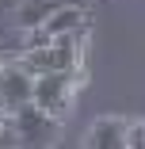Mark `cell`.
I'll use <instances>...</instances> for the list:
<instances>
[{"mask_svg":"<svg viewBox=\"0 0 145 149\" xmlns=\"http://www.w3.org/2000/svg\"><path fill=\"white\" fill-rule=\"evenodd\" d=\"M0 149H19V141H15L12 126H8V118H4V126H0Z\"/></svg>","mask_w":145,"mask_h":149,"instance_id":"obj_9","label":"cell"},{"mask_svg":"<svg viewBox=\"0 0 145 149\" xmlns=\"http://www.w3.org/2000/svg\"><path fill=\"white\" fill-rule=\"evenodd\" d=\"M8 126H12L15 141H19V149H46V145L57 138V130H61L57 118L42 115V111L31 107V103L19 107V111H12V115H8Z\"/></svg>","mask_w":145,"mask_h":149,"instance_id":"obj_2","label":"cell"},{"mask_svg":"<svg viewBox=\"0 0 145 149\" xmlns=\"http://www.w3.org/2000/svg\"><path fill=\"white\" fill-rule=\"evenodd\" d=\"M80 69H73V73H42V77H35L31 80V107H38L42 115H50V118H57L61 123V115L69 111V103H73V88L80 84Z\"/></svg>","mask_w":145,"mask_h":149,"instance_id":"obj_1","label":"cell"},{"mask_svg":"<svg viewBox=\"0 0 145 149\" xmlns=\"http://www.w3.org/2000/svg\"><path fill=\"white\" fill-rule=\"evenodd\" d=\"M4 118H8V115H4V107H0V123H4Z\"/></svg>","mask_w":145,"mask_h":149,"instance_id":"obj_10","label":"cell"},{"mask_svg":"<svg viewBox=\"0 0 145 149\" xmlns=\"http://www.w3.org/2000/svg\"><path fill=\"white\" fill-rule=\"evenodd\" d=\"M42 31H46L50 38H61V35H76V31H84V8H76V4H57V8L46 15Z\"/></svg>","mask_w":145,"mask_h":149,"instance_id":"obj_5","label":"cell"},{"mask_svg":"<svg viewBox=\"0 0 145 149\" xmlns=\"http://www.w3.org/2000/svg\"><path fill=\"white\" fill-rule=\"evenodd\" d=\"M53 8H57V4H50V0H27V4L19 8V27H23V31L42 27V23H46V15H50Z\"/></svg>","mask_w":145,"mask_h":149,"instance_id":"obj_6","label":"cell"},{"mask_svg":"<svg viewBox=\"0 0 145 149\" xmlns=\"http://www.w3.org/2000/svg\"><path fill=\"white\" fill-rule=\"evenodd\" d=\"M88 149H126V123L114 115H103L88 130Z\"/></svg>","mask_w":145,"mask_h":149,"instance_id":"obj_4","label":"cell"},{"mask_svg":"<svg viewBox=\"0 0 145 149\" xmlns=\"http://www.w3.org/2000/svg\"><path fill=\"white\" fill-rule=\"evenodd\" d=\"M31 103V77H27L15 61L0 65V107H4V115L19 111Z\"/></svg>","mask_w":145,"mask_h":149,"instance_id":"obj_3","label":"cell"},{"mask_svg":"<svg viewBox=\"0 0 145 149\" xmlns=\"http://www.w3.org/2000/svg\"><path fill=\"white\" fill-rule=\"evenodd\" d=\"M50 42H53V38L42 31V27H31V31H27V38H23V54H27V50H46Z\"/></svg>","mask_w":145,"mask_h":149,"instance_id":"obj_7","label":"cell"},{"mask_svg":"<svg viewBox=\"0 0 145 149\" xmlns=\"http://www.w3.org/2000/svg\"><path fill=\"white\" fill-rule=\"evenodd\" d=\"M141 130H145L141 123H126V149H141V138H145Z\"/></svg>","mask_w":145,"mask_h":149,"instance_id":"obj_8","label":"cell"}]
</instances>
